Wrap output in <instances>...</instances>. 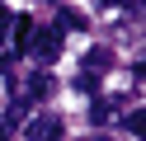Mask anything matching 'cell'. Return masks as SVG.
I'll list each match as a JSON object with an SVG mask.
<instances>
[{"label": "cell", "mask_w": 146, "mask_h": 141, "mask_svg": "<svg viewBox=\"0 0 146 141\" xmlns=\"http://www.w3.org/2000/svg\"><path fill=\"white\" fill-rule=\"evenodd\" d=\"M113 108H118L113 99H94V108H90V118H94V122H108V118H113Z\"/></svg>", "instance_id": "obj_6"}, {"label": "cell", "mask_w": 146, "mask_h": 141, "mask_svg": "<svg viewBox=\"0 0 146 141\" xmlns=\"http://www.w3.org/2000/svg\"><path fill=\"white\" fill-rule=\"evenodd\" d=\"M61 136V122L57 118H33L29 122V141H57Z\"/></svg>", "instance_id": "obj_2"}, {"label": "cell", "mask_w": 146, "mask_h": 141, "mask_svg": "<svg viewBox=\"0 0 146 141\" xmlns=\"http://www.w3.org/2000/svg\"><path fill=\"white\" fill-rule=\"evenodd\" d=\"M99 5H137V0H99Z\"/></svg>", "instance_id": "obj_11"}, {"label": "cell", "mask_w": 146, "mask_h": 141, "mask_svg": "<svg viewBox=\"0 0 146 141\" xmlns=\"http://www.w3.org/2000/svg\"><path fill=\"white\" fill-rule=\"evenodd\" d=\"M10 19H14V14H10L5 5H0V38H5V28H10Z\"/></svg>", "instance_id": "obj_10"}, {"label": "cell", "mask_w": 146, "mask_h": 141, "mask_svg": "<svg viewBox=\"0 0 146 141\" xmlns=\"http://www.w3.org/2000/svg\"><path fill=\"white\" fill-rule=\"evenodd\" d=\"M108 66H113V52H108V47H94V52L85 56V75H94V80L108 71Z\"/></svg>", "instance_id": "obj_3"}, {"label": "cell", "mask_w": 146, "mask_h": 141, "mask_svg": "<svg viewBox=\"0 0 146 141\" xmlns=\"http://www.w3.org/2000/svg\"><path fill=\"white\" fill-rule=\"evenodd\" d=\"M52 94V75H33L29 80V99H47Z\"/></svg>", "instance_id": "obj_4"}, {"label": "cell", "mask_w": 146, "mask_h": 141, "mask_svg": "<svg viewBox=\"0 0 146 141\" xmlns=\"http://www.w3.org/2000/svg\"><path fill=\"white\" fill-rule=\"evenodd\" d=\"M127 132H132V136H141V132H146V118H141V113H132V118H127Z\"/></svg>", "instance_id": "obj_9"}, {"label": "cell", "mask_w": 146, "mask_h": 141, "mask_svg": "<svg viewBox=\"0 0 146 141\" xmlns=\"http://www.w3.org/2000/svg\"><path fill=\"white\" fill-rule=\"evenodd\" d=\"M57 28H61V33H66V28H85V14H76V9H61Z\"/></svg>", "instance_id": "obj_7"}, {"label": "cell", "mask_w": 146, "mask_h": 141, "mask_svg": "<svg viewBox=\"0 0 146 141\" xmlns=\"http://www.w3.org/2000/svg\"><path fill=\"white\" fill-rule=\"evenodd\" d=\"M94 141H104V136H94Z\"/></svg>", "instance_id": "obj_12"}, {"label": "cell", "mask_w": 146, "mask_h": 141, "mask_svg": "<svg viewBox=\"0 0 146 141\" xmlns=\"http://www.w3.org/2000/svg\"><path fill=\"white\" fill-rule=\"evenodd\" d=\"M24 52H29L33 61L52 66V61L61 56V28H33V33H29V42H24Z\"/></svg>", "instance_id": "obj_1"}, {"label": "cell", "mask_w": 146, "mask_h": 141, "mask_svg": "<svg viewBox=\"0 0 146 141\" xmlns=\"http://www.w3.org/2000/svg\"><path fill=\"white\" fill-rule=\"evenodd\" d=\"M76 89H80V94H94V75L80 71V75H76Z\"/></svg>", "instance_id": "obj_8"}, {"label": "cell", "mask_w": 146, "mask_h": 141, "mask_svg": "<svg viewBox=\"0 0 146 141\" xmlns=\"http://www.w3.org/2000/svg\"><path fill=\"white\" fill-rule=\"evenodd\" d=\"M10 28H14V42H19V52H24V42H29V33H33V19H10Z\"/></svg>", "instance_id": "obj_5"}]
</instances>
